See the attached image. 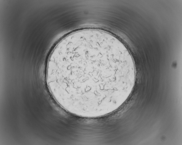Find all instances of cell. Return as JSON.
I'll return each mask as SVG.
<instances>
[{"label": "cell", "mask_w": 182, "mask_h": 145, "mask_svg": "<svg viewBox=\"0 0 182 145\" xmlns=\"http://www.w3.org/2000/svg\"><path fill=\"white\" fill-rule=\"evenodd\" d=\"M134 62L124 45L104 30H79L62 39L52 51L46 81L56 102L68 112L102 115L128 99L134 87Z\"/></svg>", "instance_id": "cell-1"}]
</instances>
